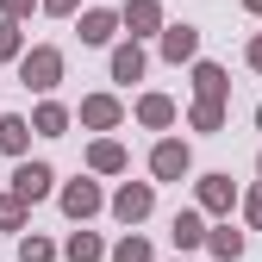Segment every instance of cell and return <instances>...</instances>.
I'll return each instance as SVG.
<instances>
[{
	"label": "cell",
	"mask_w": 262,
	"mask_h": 262,
	"mask_svg": "<svg viewBox=\"0 0 262 262\" xmlns=\"http://www.w3.org/2000/svg\"><path fill=\"white\" fill-rule=\"evenodd\" d=\"M19 75H25V88H56V75H62V56H56V50H25Z\"/></svg>",
	"instance_id": "obj_1"
},
{
	"label": "cell",
	"mask_w": 262,
	"mask_h": 262,
	"mask_svg": "<svg viewBox=\"0 0 262 262\" xmlns=\"http://www.w3.org/2000/svg\"><path fill=\"white\" fill-rule=\"evenodd\" d=\"M50 169H44V162H25V169L13 175V193H19V200H44V193H50Z\"/></svg>",
	"instance_id": "obj_2"
},
{
	"label": "cell",
	"mask_w": 262,
	"mask_h": 262,
	"mask_svg": "<svg viewBox=\"0 0 262 262\" xmlns=\"http://www.w3.org/2000/svg\"><path fill=\"white\" fill-rule=\"evenodd\" d=\"M62 212H69V219H88V212H100V187H94V181H75V187H62Z\"/></svg>",
	"instance_id": "obj_3"
},
{
	"label": "cell",
	"mask_w": 262,
	"mask_h": 262,
	"mask_svg": "<svg viewBox=\"0 0 262 262\" xmlns=\"http://www.w3.org/2000/svg\"><path fill=\"white\" fill-rule=\"evenodd\" d=\"M113 212H119L125 225H138V219L150 212V187H144V181H138V187L125 181V187H119V200H113Z\"/></svg>",
	"instance_id": "obj_4"
},
{
	"label": "cell",
	"mask_w": 262,
	"mask_h": 262,
	"mask_svg": "<svg viewBox=\"0 0 262 262\" xmlns=\"http://www.w3.org/2000/svg\"><path fill=\"white\" fill-rule=\"evenodd\" d=\"M150 169H156L162 181H175V175H187V144H156V156H150Z\"/></svg>",
	"instance_id": "obj_5"
},
{
	"label": "cell",
	"mask_w": 262,
	"mask_h": 262,
	"mask_svg": "<svg viewBox=\"0 0 262 262\" xmlns=\"http://www.w3.org/2000/svg\"><path fill=\"white\" fill-rule=\"evenodd\" d=\"M193 50H200V31H193V25H169V31H162V56H193Z\"/></svg>",
	"instance_id": "obj_6"
},
{
	"label": "cell",
	"mask_w": 262,
	"mask_h": 262,
	"mask_svg": "<svg viewBox=\"0 0 262 262\" xmlns=\"http://www.w3.org/2000/svg\"><path fill=\"white\" fill-rule=\"evenodd\" d=\"M175 250H193V244H206V225H200V212H175Z\"/></svg>",
	"instance_id": "obj_7"
},
{
	"label": "cell",
	"mask_w": 262,
	"mask_h": 262,
	"mask_svg": "<svg viewBox=\"0 0 262 262\" xmlns=\"http://www.w3.org/2000/svg\"><path fill=\"white\" fill-rule=\"evenodd\" d=\"M138 75H144V50H138V44L113 50V81H138Z\"/></svg>",
	"instance_id": "obj_8"
},
{
	"label": "cell",
	"mask_w": 262,
	"mask_h": 262,
	"mask_svg": "<svg viewBox=\"0 0 262 262\" xmlns=\"http://www.w3.org/2000/svg\"><path fill=\"white\" fill-rule=\"evenodd\" d=\"M200 200H206L212 212H225V206H231V175H206V181H200Z\"/></svg>",
	"instance_id": "obj_9"
},
{
	"label": "cell",
	"mask_w": 262,
	"mask_h": 262,
	"mask_svg": "<svg viewBox=\"0 0 262 262\" xmlns=\"http://www.w3.org/2000/svg\"><path fill=\"white\" fill-rule=\"evenodd\" d=\"M125 25H131V31H156V25H162L156 0H131V7H125Z\"/></svg>",
	"instance_id": "obj_10"
},
{
	"label": "cell",
	"mask_w": 262,
	"mask_h": 262,
	"mask_svg": "<svg viewBox=\"0 0 262 262\" xmlns=\"http://www.w3.org/2000/svg\"><path fill=\"white\" fill-rule=\"evenodd\" d=\"M193 88H200V100H219L225 94V69L219 62H200V69H193Z\"/></svg>",
	"instance_id": "obj_11"
},
{
	"label": "cell",
	"mask_w": 262,
	"mask_h": 262,
	"mask_svg": "<svg viewBox=\"0 0 262 262\" xmlns=\"http://www.w3.org/2000/svg\"><path fill=\"white\" fill-rule=\"evenodd\" d=\"M81 119H88V125H119V100L94 94V100H81Z\"/></svg>",
	"instance_id": "obj_12"
},
{
	"label": "cell",
	"mask_w": 262,
	"mask_h": 262,
	"mask_svg": "<svg viewBox=\"0 0 262 262\" xmlns=\"http://www.w3.org/2000/svg\"><path fill=\"white\" fill-rule=\"evenodd\" d=\"M113 38V13H88L81 19V44H106Z\"/></svg>",
	"instance_id": "obj_13"
},
{
	"label": "cell",
	"mask_w": 262,
	"mask_h": 262,
	"mask_svg": "<svg viewBox=\"0 0 262 262\" xmlns=\"http://www.w3.org/2000/svg\"><path fill=\"white\" fill-rule=\"evenodd\" d=\"M25 138H31V125H25V119H0V150H13V156H19Z\"/></svg>",
	"instance_id": "obj_14"
},
{
	"label": "cell",
	"mask_w": 262,
	"mask_h": 262,
	"mask_svg": "<svg viewBox=\"0 0 262 262\" xmlns=\"http://www.w3.org/2000/svg\"><path fill=\"white\" fill-rule=\"evenodd\" d=\"M138 119H144V125H169V119H175V106L162 100V94H150V100H138Z\"/></svg>",
	"instance_id": "obj_15"
},
{
	"label": "cell",
	"mask_w": 262,
	"mask_h": 262,
	"mask_svg": "<svg viewBox=\"0 0 262 262\" xmlns=\"http://www.w3.org/2000/svg\"><path fill=\"white\" fill-rule=\"evenodd\" d=\"M212 250H219L225 262H237V256H244V237L231 231V225H219V231H212Z\"/></svg>",
	"instance_id": "obj_16"
},
{
	"label": "cell",
	"mask_w": 262,
	"mask_h": 262,
	"mask_svg": "<svg viewBox=\"0 0 262 262\" xmlns=\"http://www.w3.org/2000/svg\"><path fill=\"white\" fill-rule=\"evenodd\" d=\"M69 262H100V237L75 231V237H69Z\"/></svg>",
	"instance_id": "obj_17"
},
{
	"label": "cell",
	"mask_w": 262,
	"mask_h": 262,
	"mask_svg": "<svg viewBox=\"0 0 262 262\" xmlns=\"http://www.w3.org/2000/svg\"><path fill=\"white\" fill-rule=\"evenodd\" d=\"M62 125H69L62 106H38V131H44V138H62Z\"/></svg>",
	"instance_id": "obj_18"
},
{
	"label": "cell",
	"mask_w": 262,
	"mask_h": 262,
	"mask_svg": "<svg viewBox=\"0 0 262 262\" xmlns=\"http://www.w3.org/2000/svg\"><path fill=\"white\" fill-rule=\"evenodd\" d=\"M94 169H106V175L125 169V150H119V144H94Z\"/></svg>",
	"instance_id": "obj_19"
},
{
	"label": "cell",
	"mask_w": 262,
	"mask_h": 262,
	"mask_svg": "<svg viewBox=\"0 0 262 262\" xmlns=\"http://www.w3.org/2000/svg\"><path fill=\"white\" fill-rule=\"evenodd\" d=\"M113 262H150V244H144V237H125V244L113 250Z\"/></svg>",
	"instance_id": "obj_20"
},
{
	"label": "cell",
	"mask_w": 262,
	"mask_h": 262,
	"mask_svg": "<svg viewBox=\"0 0 262 262\" xmlns=\"http://www.w3.org/2000/svg\"><path fill=\"white\" fill-rule=\"evenodd\" d=\"M193 125H200V131H219V125H225L219 100H200V106H193Z\"/></svg>",
	"instance_id": "obj_21"
},
{
	"label": "cell",
	"mask_w": 262,
	"mask_h": 262,
	"mask_svg": "<svg viewBox=\"0 0 262 262\" xmlns=\"http://www.w3.org/2000/svg\"><path fill=\"white\" fill-rule=\"evenodd\" d=\"M50 256H56V250H50L44 237H25V244H19V262H50Z\"/></svg>",
	"instance_id": "obj_22"
},
{
	"label": "cell",
	"mask_w": 262,
	"mask_h": 262,
	"mask_svg": "<svg viewBox=\"0 0 262 262\" xmlns=\"http://www.w3.org/2000/svg\"><path fill=\"white\" fill-rule=\"evenodd\" d=\"M25 219V200H19V193H7V200H0V225H19Z\"/></svg>",
	"instance_id": "obj_23"
},
{
	"label": "cell",
	"mask_w": 262,
	"mask_h": 262,
	"mask_svg": "<svg viewBox=\"0 0 262 262\" xmlns=\"http://www.w3.org/2000/svg\"><path fill=\"white\" fill-rule=\"evenodd\" d=\"M19 50V31H13V19H0V56H13Z\"/></svg>",
	"instance_id": "obj_24"
},
{
	"label": "cell",
	"mask_w": 262,
	"mask_h": 262,
	"mask_svg": "<svg viewBox=\"0 0 262 262\" xmlns=\"http://www.w3.org/2000/svg\"><path fill=\"white\" fill-rule=\"evenodd\" d=\"M7 7V19H19V13H31V0H0Z\"/></svg>",
	"instance_id": "obj_25"
},
{
	"label": "cell",
	"mask_w": 262,
	"mask_h": 262,
	"mask_svg": "<svg viewBox=\"0 0 262 262\" xmlns=\"http://www.w3.org/2000/svg\"><path fill=\"white\" fill-rule=\"evenodd\" d=\"M250 225H262V187L250 193Z\"/></svg>",
	"instance_id": "obj_26"
},
{
	"label": "cell",
	"mask_w": 262,
	"mask_h": 262,
	"mask_svg": "<svg viewBox=\"0 0 262 262\" xmlns=\"http://www.w3.org/2000/svg\"><path fill=\"white\" fill-rule=\"evenodd\" d=\"M44 13H75V0H44Z\"/></svg>",
	"instance_id": "obj_27"
},
{
	"label": "cell",
	"mask_w": 262,
	"mask_h": 262,
	"mask_svg": "<svg viewBox=\"0 0 262 262\" xmlns=\"http://www.w3.org/2000/svg\"><path fill=\"white\" fill-rule=\"evenodd\" d=\"M250 69H262V38H256V44H250Z\"/></svg>",
	"instance_id": "obj_28"
},
{
	"label": "cell",
	"mask_w": 262,
	"mask_h": 262,
	"mask_svg": "<svg viewBox=\"0 0 262 262\" xmlns=\"http://www.w3.org/2000/svg\"><path fill=\"white\" fill-rule=\"evenodd\" d=\"M244 7H250V13H262V0H244Z\"/></svg>",
	"instance_id": "obj_29"
}]
</instances>
